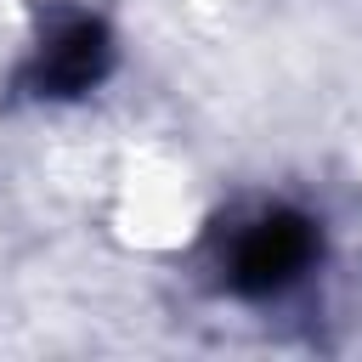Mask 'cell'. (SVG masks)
Instances as JSON below:
<instances>
[{
  "label": "cell",
  "instance_id": "1",
  "mask_svg": "<svg viewBox=\"0 0 362 362\" xmlns=\"http://www.w3.org/2000/svg\"><path fill=\"white\" fill-rule=\"evenodd\" d=\"M322 260V226L300 209H260L249 215L232 238H226V255H221V277L232 294L243 300H277L288 294L311 266Z\"/></svg>",
  "mask_w": 362,
  "mask_h": 362
},
{
  "label": "cell",
  "instance_id": "2",
  "mask_svg": "<svg viewBox=\"0 0 362 362\" xmlns=\"http://www.w3.org/2000/svg\"><path fill=\"white\" fill-rule=\"evenodd\" d=\"M113 68V34L102 17L90 11H62L45 23L40 45L28 51V68H23V85L45 102H68V96H85L107 79Z\"/></svg>",
  "mask_w": 362,
  "mask_h": 362
}]
</instances>
